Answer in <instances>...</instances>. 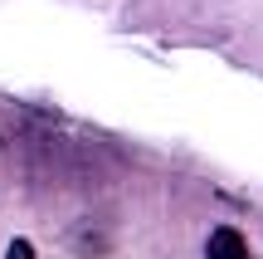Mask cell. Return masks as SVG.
I'll list each match as a JSON object with an SVG mask.
<instances>
[{
    "label": "cell",
    "instance_id": "obj_1",
    "mask_svg": "<svg viewBox=\"0 0 263 259\" xmlns=\"http://www.w3.org/2000/svg\"><path fill=\"white\" fill-rule=\"evenodd\" d=\"M205 254H210V259H254L249 240L234 230V225H215L210 240H205Z\"/></svg>",
    "mask_w": 263,
    "mask_h": 259
},
{
    "label": "cell",
    "instance_id": "obj_2",
    "mask_svg": "<svg viewBox=\"0 0 263 259\" xmlns=\"http://www.w3.org/2000/svg\"><path fill=\"white\" fill-rule=\"evenodd\" d=\"M10 259H29V250H25V245H20V250H10Z\"/></svg>",
    "mask_w": 263,
    "mask_h": 259
}]
</instances>
